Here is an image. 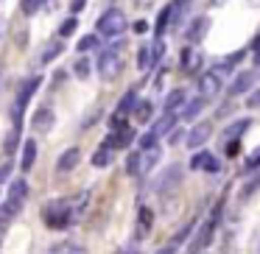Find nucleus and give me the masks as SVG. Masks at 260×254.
<instances>
[{
	"instance_id": "nucleus-23",
	"label": "nucleus",
	"mask_w": 260,
	"mask_h": 254,
	"mask_svg": "<svg viewBox=\"0 0 260 254\" xmlns=\"http://www.w3.org/2000/svg\"><path fill=\"white\" fill-rule=\"evenodd\" d=\"M112 157H115V151L109 146H101L98 151H92V168H109L112 165Z\"/></svg>"
},
{
	"instance_id": "nucleus-25",
	"label": "nucleus",
	"mask_w": 260,
	"mask_h": 254,
	"mask_svg": "<svg viewBox=\"0 0 260 254\" xmlns=\"http://www.w3.org/2000/svg\"><path fill=\"white\" fill-rule=\"evenodd\" d=\"M9 198H14V201L25 204V198H28V182H23V179L12 182V187H9Z\"/></svg>"
},
{
	"instance_id": "nucleus-41",
	"label": "nucleus",
	"mask_w": 260,
	"mask_h": 254,
	"mask_svg": "<svg viewBox=\"0 0 260 254\" xmlns=\"http://www.w3.org/2000/svg\"><path fill=\"white\" fill-rule=\"evenodd\" d=\"M243 168H246V170H254V168H260V148H254V151L249 154V159L243 162Z\"/></svg>"
},
{
	"instance_id": "nucleus-6",
	"label": "nucleus",
	"mask_w": 260,
	"mask_h": 254,
	"mask_svg": "<svg viewBox=\"0 0 260 254\" xmlns=\"http://www.w3.org/2000/svg\"><path fill=\"white\" fill-rule=\"evenodd\" d=\"M210 134H213V123H210V120H202V123H196V126H193V129L190 131H187V148H193V151H196V148H202L204 146V142H207L210 140Z\"/></svg>"
},
{
	"instance_id": "nucleus-15",
	"label": "nucleus",
	"mask_w": 260,
	"mask_h": 254,
	"mask_svg": "<svg viewBox=\"0 0 260 254\" xmlns=\"http://www.w3.org/2000/svg\"><path fill=\"white\" fill-rule=\"evenodd\" d=\"M151 224H154V212L148 207H140V212H137V240H146L148 232H151Z\"/></svg>"
},
{
	"instance_id": "nucleus-5",
	"label": "nucleus",
	"mask_w": 260,
	"mask_h": 254,
	"mask_svg": "<svg viewBox=\"0 0 260 254\" xmlns=\"http://www.w3.org/2000/svg\"><path fill=\"white\" fill-rule=\"evenodd\" d=\"M196 90H199V95H202L204 101H213V98H218V92H221V79L213 73V70H207V73L199 76Z\"/></svg>"
},
{
	"instance_id": "nucleus-36",
	"label": "nucleus",
	"mask_w": 260,
	"mask_h": 254,
	"mask_svg": "<svg viewBox=\"0 0 260 254\" xmlns=\"http://www.w3.org/2000/svg\"><path fill=\"white\" fill-rule=\"evenodd\" d=\"M53 254H62V251H76V254H84L87 248L84 246H79V243H59V246H53L51 248Z\"/></svg>"
},
{
	"instance_id": "nucleus-39",
	"label": "nucleus",
	"mask_w": 260,
	"mask_h": 254,
	"mask_svg": "<svg viewBox=\"0 0 260 254\" xmlns=\"http://www.w3.org/2000/svg\"><path fill=\"white\" fill-rule=\"evenodd\" d=\"M17 140H20V129H12V134H9V137H6V142H3L6 154H12L14 148H17Z\"/></svg>"
},
{
	"instance_id": "nucleus-35",
	"label": "nucleus",
	"mask_w": 260,
	"mask_h": 254,
	"mask_svg": "<svg viewBox=\"0 0 260 254\" xmlns=\"http://www.w3.org/2000/svg\"><path fill=\"white\" fill-rule=\"evenodd\" d=\"M260 190V173H254L252 179L246 182V185H243V190H241V201H246L249 196H252V193H257Z\"/></svg>"
},
{
	"instance_id": "nucleus-47",
	"label": "nucleus",
	"mask_w": 260,
	"mask_h": 254,
	"mask_svg": "<svg viewBox=\"0 0 260 254\" xmlns=\"http://www.w3.org/2000/svg\"><path fill=\"white\" fill-rule=\"evenodd\" d=\"M87 9V0H70V14H79Z\"/></svg>"
},
{
	"instance_id": "nucleus-31",
	"label": "nucleus",
	"mask_w": 260,
	"mask_h": 254,
	"mask_svg": "<svg viewBox=\"0 0 260 254\" xmlns=\"http://www.w3.org/2000/svg\"><path fill=\"white\" fill-rule=\"evenodd\" d=\"M132 109H135V118L140 120V123H148V120H151V103H148V101H140V103L135 101V106H132Z\"/></svg>"
},
{
	"instance_id": "nucleus-17",
	"label": "nucleus",
	"mask_w": 260,
	"mask_h": 254,
	"mask_svg": "<svg viewBox=\"0 0 260 254\" xmlns=\"http://www.w3.org/2000/svg\"><path fill=\"white\" fill-rule=\"evenodd\" d=\"M187 98H185V90H171L168 95H165V101H162V112H176L179 115V109H182V103H185Z\"/></svg>"
},
{
	"instance_id": "nucleus-10",
	"label": "nucleus",
	"mask_w": 260,
	"mask_h": 254,
	"mask_svg": "<svg viewBox=\"0 0 260 254\" xmlns=\"http://www.w3.org/2000/svg\"><path fill=\"white\" fill-rule=\"evenodd\" d=\"M179 62H182V73H185V76H196L199 70H202L204 59H202V53H199L196 48H185Z\"/></svg>"
},
{
	"instance_id": "nucleus-16",
	"label": "nucleus",
	"mask_w": 260,
	"mask_h": 254,
	"mask_svg": "<svg viewBox=\"0 0 260 254\" xmlns=\"http://www.w3.org/2000/svg\"><path fill=\"white\" fill-rule=\"evenodd\" d=\"M207 28H210V20H207V17H196V20L190 23V28L185 31V40H187V42H199L204 34H207Z\"/></svg>"
},
{
	"instance_id": "nucleus-3",
	"label": "nucleus",
	"mask_w": 260,
	"mask_h": 254,
	"mask_svg": "<svg viewBox=\"0 0 260 254\" xmlns=\"http://www.w3.org/2000/svg\"><path fill=\"white\" fill-rule=\"evenodd\" d=\"M120 70H123L120 53L115 48H104L101 56H98V76H101V81H115L120 76Z\"/></svg>"
},
{
	"instance_id": "nucleus-28",
	"label": "nucleus",
	"mask_w": 260,
	"mask_h": 254,
	"mask_svg": "<svg viewBox=\"0 0 260 254\" xmlns=\"http://www.w3.org/2000/svg\"><path fill=\"white\" fill-rule=\"evenodd\" d=\"M135 101H137V90L132 87V90H126V92H123V98H120V103H118V109H115V112L126 115L132 106H135Z\"/></svg>"
},
{
	"instance_id": "nucleus-51",
	"label": "nucleus",
	"mask_w": 260,
	"mask_h": 254,
	"mask_svg": "<svg viewBox=\"0 0 260 254\" xmlns=\"http://www.w3.org/2000/svg\"><path fill=\"white\" fill-rule=\"evenodd\" d=\"M0 28H3V17H0Z\"/></svg>"
},
{
	"instance_id": "nucleus-8",
	"label": "nucleus",
	"mask_w": 260,
	"mask_h": 254,
	"mask_svg": "<svg viewBox=\"0 0 260 254\" xmlns=\"http://www.w3.org/2000/svg\"><path fill=\"white\" fill-rule=\"evenodd\" d=\"M254 79H257V73H252V70H241V73L232 79V84H230V98L246 95V92L254 87Z\"/></svg>"
},
{
	"instance_id": "nucleus-50",
	"label": "nucleus",
	"mask_w": 260,
	"mask_h": 254,
	"mask_svg": "<svg viewBox=\"0 0 260 254\" xmlns=\"http://www.w3.org/2000/svg\"><path fill=\"white\" fill-rule=\"evenodd\" d=\"M210 3H213V6H224L226 0H210Z\"/></svg>"
},
{
	"instance_id": "nucleus-34",
	"label": "nucleus",
	"mask_w": 260,
	"mask_h": 254,
	"mask_svg": "<svg viewBox=\"0 0 260 254\" xmlns=\"http://www.w3.org/2000/svg\"><path fill=\"white\" fill-rule=\"evenodd\" d=\"M45 6H48V0H23V6H20V9H23V14H28V17H31V14L42 12Z\"/></svg>"
},
{
	"instance_id": "nucleus-1",
	"label": "nucleus",
	"mask_w": 260,
	"mask_h": 254,
	"mask_svg": "<svg viewBox=\"0 0 260 254\" xmlns=\"http://www.w3.org/2000/svg\"><path fill=\"white\" fill-rule=\"evenodd\" d=\"M42 221H45L48 229H68L70 221H73V204L68 201H48V207L42 209Z\"/></svg>"
},
{
	"instance_id": "nucleus-2",
	"label": "nucleus",
	"mask_w": 260,
	"mask_h": 254,
	"mask_svg": "<svg viewBox=\"0 0 260 254\" xmlns=\"http://www.w3.org/2000/svg\"><path fill=\"white\" fill-rule=\"evenodd\" d=\"M126 14L120 12V9H109V12H104L101 17H98L95 23V34L98 37H112V40H118L120 34L126 31Z\"/></svg>"
},
{
	"instance_id": "nucleus-33",
	"label": "nucleus",
	"mask_w": 260,
	"mask_h": 254,
	"mask_svg": "<svg viewBox=\"0 0 260 254\" xmlns=\"http://www.w3.org/2000/svg\"><path fill=\"white\" fill-rule=\"evenodd\" d=\"M64 53V45L62 42H53V45H48V51L42 53V64H51L53 59H59Z\"/></svg>"
},
{
	"instance_id": "nucleus-38",
	"label": "nucleus",
	"mask_w": 260,
	"mask_h": 254,
	"mask_svg": "<svg viewBox=\"0 0 260 254\" xmlns=\"http://www.w3.org/2000/svg\"><path fill=\"white\" fill-rule=\"evenodd\" d=\"M243 56H246V51H235V53H232V56H226V59H224V62H221V64L232 70V67H238V64L243 62Z\"/></svg>"
},
{
	"instance_id": "nucleus-13",
	"label": "nucleus",
	"mask_w": 260,
	"mask_h": 254,
	"mask_svg": "<svg viewBox=\"0 0 260 254\" xmlns=\"http://www.w3.org/2000/svg\"><path fill=\"white\" fill-rule=\"evenodd\" d=\"M79 159H81V151L79 148H68V151H62V157L56 159V170L59 173H70V170L76 168V165H79Z\"/></svg>"
},
{
	"instance_id": "nucleus-4",
	"label": "nucleus",
	"mask_w": 260,
	"mask_h": 254,
	"mask_svg": "<svg viewBox=\"0 0 260 254\" xmlns=\"http://www.w3.org/2000/svg\"><path fill=\"white\" fill-rule=\"evenodd\" d=\"M179 179H182V165H168V168L162 170V173L157 176V185H154V190L157 193H174L176 187H179Z\"/></svg>"
},
{
	"instance_id": "nucleus-44",
	"label": "nucleus",
	"mask_w": 260,
	"mask_h": 254,
	"mask_svg": "<svg viewBox=\"0 0 260 254\" xmlns=\"http://www.w3.org/2000/svg\"><path fill=\"white\" fill-rule=\"evenodd\" d=\"M157 140H159V137H154L151 131H146V134L140 137V151H143V148H154V146H157Z\"/></svg>"
},
{
	"instance_id": "nucleus-48",
	"label": "nucleus",
	"mask_w": 260,
	"mask_h": 254,
	"mask_svg": "<svg viewBox=\"0 0 260 254\" xmlns=\"http://www.w3.org/2000/svg\"><path fill=\"white\" fill-rule=\"evenodd\" d=\"M168 134H171V140H168L171 146H179V142H182V137H185V131H174V129H171Z\"/></svg>"
},
{
	"instance_id": "nucleus-11",
	"label": "nucleus",
	"mask_w": 260,
	"mask_h": 254,
	"mask_svg": "<svg viewBox=\"0 0 260 254\" xmlns=\"http://www.w3.org/2000/svg\"><path fill=\"white\" fill-rule=\"evenodd\" d=\"M53 109H48V106H40L34 115H31V129L34 131H51V126H53Z\"/></svg>"
},
{
	"instance_id": "nucleus-30",
	"label": "nucleus",
	"mask_w": 260,
	"mask_h": 254,
	"mask_svg": "<svg viewBox=\"0 0 260 254\" xmlns=\"http://www.w3.org/2000/svg\"><path fill=\"white\" fill-rule=\"evenodd\" d=\"M193 226H196V221H190V224H185V226H182V229H179V232H176V235H174V240H171V248H179L182 243H185L187 237L193 235Z\"/></svg>"
},
{
	"instance_id": "nucleus-37",
	"label": "nucleus",
	"mask_w": 260,
	"mask_h": 254,
	"mask_svg": "<svg viewBox=\"0 0 260 254\" xmlns=\"http://www.w3.org/2000/svg\"><path fill=\"white\" fill-rule=\"evenodd\" d=\"M202 170H207V173H218V170H221V162L207 151V157H204V162H202Z\"/></svg>"
},
{
	"instance_id": "nucleus-29",
	"label": "nucleus",
	"mask_w": 260,
	"mask_h": 254,
	"mask_svg": "<svg viewBox=\"0 0 260 254\" xmlns=\"http://www.w3.org/2000/svg\"><path fill=\"white\" fill-rule=\"evenodd\" d=\"M90 73H92L90 59H79V62L73 64V76H76L79 81H87V79H90Z\"/></svg>"
},
{
	"instance_id": "nucleus-45",
	"label": "nucleus",
	"mask_w": 260,
	"mask_h": 254,
	"mask_svg": "<svg viewBox=\"0 0 260 254\" xmlns=\"http://www.w3.org/2000/svg\"><path fill=\"white\" fill-rule=\"evenodd\" d=\"M109 126H112V129H123V126H126V115L115 112V115H112V120H109Z\"/></svg>"
},
{
	"instance_id": "nucleus-7",
	"label": "nucleus",
	"mask_w": 260,
	"mask_h": 254,
	"mask_svg": "<svg viewBox=\"0 0 260 254\" xmlns=\"http://www.w3.org/2000/svg\"><path fill=\"white\" fill-rule=\"evenodd\" d=\"M215 224H218V221H213V218L204 221L202 229H199V235H196V240L190 243V248H187V251H204V248L213 243V237H215Z\"/></svg>"
},
{
	"instance_id": "nucleus-21",
	"label": "nucleus",
	"mask_w": 260,
	"mask_h": 254,
	"mask_svg": "<svg viewBox=\"0 0 260 254\" xmlns=\"http://www.w3.org/2000/svg\"><path fill=\"white\" fill-rule=\"evenodd\" d=\"M154 51H151V45H140V51H137V70L140 73H148V70L154 67Z\"/></svg>"
},
{
	"instance_id": "nucleus-49",
	"label": "nucleus",
	"mask_w": 260,
	"mask_h": 254,
	"mask_svg": "<svg viewBox=\"0 0 260 254\" xmlns=\"http://www.w3.org/2000/svg\"><path fill=\"white\" fill-rule=\"evenodd\" d=\"M132 28H135V34H146V31H148V23H146V20H137Z\"/></svg>"
},
{
	"instance_id": "nucleus-40",
	"label": "nucleus",
	"mask_w": 260,
	"mask_h": 254,
	"mask_svg": "<svg viewBox=\"0 0 260 254\" xmlns=\"http://www.w3.org/2000/svg\"><path fill=\"white\" fill-rule=\"evenodd\" d=\"M246 109H260V87H257V90H249V95H246Z\"/></svg>"
},
{
	"instance_id": "nucleus-20",
	"label": "nucleus",
	"mask_w": 260,
	"mask_h": 254,
	"mask_svg": "<svg viewBox=\"0 0 260 254\" xmlns=\"http://www.w3.org/2000/svg\"><path fill=\"white\" fill-rule=\"evenodd\" d=\"M171 17H174V3H165V6H162V12L157 14V25H154L157 37H162L165 31L171 28Z\"/></svg>"
},
{
	"instance_id": "nucleus-18",
	"label": "nucleus",
	"mask_w": 260,
	"mask_h": 254,
	"mask_svg": "<svg viewBox=\"0 0 260 254\" xmlns=\"http://www.w3.org/2000/svg\"><path fill=\"white\" fill-rule=\"evenodd\" d=\"M20 209H23V204H20V201H14V198H6V204L0 207V226L12 224V221L20 215Z\"/></svg>"
},
{
	"instance_id": "nucleus-9",
	"label": "nucleus",
	"mask_w": 260,
	"mask_h": 254,
	"mask_svg": "<svg viewBox=\"0 0 260 254\" xmlns=\"http://www.w3.org/2000/svg\"><path fill=\"white\" fill-rule=\"evenodd\" d=\"M132 142H135V131L129 126H123V129H112V134L107 137L104 146H109L112 151H120V148H129Z\"/></svg>"
},
{
	"instance_id": "nucleus-19",
	"label": "nucleus",
	"mask_w": 260,
	"mask_h": 254,
	"mask_svg": "<svg viewBox=\"0 0 260 254\" xmlns=\"http://www.w3.org/2000/svg\"><path fill=\"white\" fill-rule=\"evenodd\" d=\"M202 109H204V98L199 95V98H193V101H185V103H182L179 118H182V120H196Z\"/></svg>"
},
{
	"instance_id": "nucleus-43",
	"label": "nucleus",
	"mask_w": 260,
	"mask_h": 254,
	"mask_svg": "<svg viewBox=\"0 0 260 254\" xmlns=\"http://www.w3.org/2000/svg\"><path fill=\"white\" fill-rule=\"evenodd\" d=\"M238 148H241V137H232V140H226V146H224L226 157H235V154H238Z\"/></svg>"
},
{
	"instance_id": "nucleus-42",
	"label": "nucleus",
	"mask_w": 260,
	"mask_h": 254,
	"mask_svg": "<svg viewBox=\"0 0 260 254\" xmlns=\"http://www.w3.org/2000/svg\"><path fill=\"white\" fill-rule=\"evenodd\" d=\"M12 170H14V165L9 162V159H6L3 165H0V185H6V182L12 179Z\"/></svg>"
},
{
	"instance_id": "nucleus-14",
	"label": "nucleus",
	"mask_w": 260,
	"mask_h": 254,
	"mask_svg": "<svg viewBox=\"0 0 260 254\" xmlns=\"http://www.w3.org/2000/svg\"><path fill=\"white\" fill-rule=\"evenodd\" d=\"M40 84H42V76H31L28 81H23V87H20V95H17V106H25V103L34 98V92L40 90Z\"/></svg>"
},
{
	"instance_id": "nucleus-46",
	"label": "nucleus",
	"mask_w": 260,
	"mask_h": 254,
	"mask_svg": "<svg viewBox=\"0 0 260 254\" xmlns=\"http://www.w3.org/2000/svg\"><path fill=\"white\" fill-rule=\"evenodd\" d=\"M204 157H207V151H199L196 157L190 159V170H202V162H204Z\"/></svg>"
},
{
	"instance_id": "nucleus-26",
	"label": "nucleus",
	"mask_w": 260,
	"mask_h": 254,
	"mask_svg": "<svg viewBox=\"0 0 260 254\" xmlns=\"http://www.w3.org/2000/svg\"><path fill=\"white\" fill-rule=\"evenodd\" d=\"M95 48H101V37H98V34H87V37H81V40H79L76 51H79V53H90V51H95Z\"/></svg>"
},
{
	"instance_id": "nucleus-32",
	"label": "nucleus",
	"mask_w": 260,
	"mask_h": 254,
	"mask_svg": "<svg viewBox=\"0 0 260 254\" xmlns=\"http://www.w3.org/2000/svg\"><path fill=\"white\" fill-rule=\"evenodd\" d=\"M76 28H79V20H76V14H70V17L59 25V37H62V40H68V37L76 34Z\"/></svg>"
},
{
	"instance_id": "nucleus-24",
	"label": "nucleus",
	"mask_w": 260,
	"mask_h": 254,
	"mask_svg": "<svg viewBox=\"0 0 260 254\" xmlns=\"http://www.w3.org/2000/svg\"><path fill=\"white\" fill-rule=\"evenodd\" d=\"M249 126H252V120H249V118L232 120V123H230V126H226V129H224V137H226V140H232V137H241L243 131L249 129Z\"/></svg>"
},
{
	"instance_id": "nucleus-27",
	"label": "nucleus",
	"mask_w": 260,
	"mask_h": 254,
	"mask_svg": "<svg viewBox=\"0 0 260 254\" xmlns=\"http://www.w3.org/2000/svg\"><path fill=\"white\" fill-rule=\"evenodd\" d=\"M140 151H132L129 157H126V173L132 176V179H140Z\"/></svg>"
},
{
	"instance_id": "nucleus-22",
	"label": "nucleus",
	"mask_w": 260,
	"mask_h": 254,
	"mask_svg": "<svg viewBox=\"0 0 260 254\" xmlns=\"http://www.w3.org/2000/svg\"><path fill=\"white\" fill-rule=\"evenodd\" d=\"M34 162H37V142L28 137V140L23 142V159H20V168L31 170V168H34Z\"/></svg>"
},
{
	"instance_id": "nucleus-12",
	"label": "nucleus",
	"mask_w": 260,
	"mask_h": 254,
	"mask_svg": "<svg viewBox=\"0 0 260 254\" xmlns=\"http://www.w3.org/2000/svg\"><path fill=\"white\" fill-rule=\"evenodd\" d=\"M176 120H179V115H176V112H165L162 118H157V120H154L151 134H154V137H168V131L176 126Z\"/></svg>"
}]
</instances>
